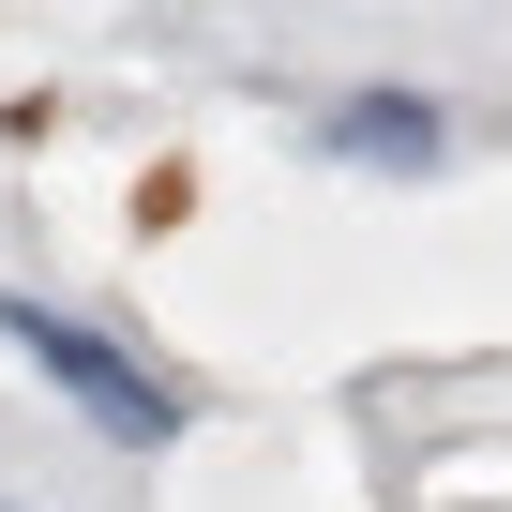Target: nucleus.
Segmentation results:
<instances>
[{
	"mask_svg": "<svg viewBox=\"0 0 512 512\" xmlns=\"http://www.w3.org/2000/svg\"><path fill=\"white\" fill-rule=\"evenodd\" d=\"M0 347H16L91 437H121V452H166V437H181V392H166L136 347H106L91 317H61V302H0Z\"/></svg>",
	"mask_w": 512,
	"mask_h": 512,
	"instance_id": "obj_1",
	"label": "nucleus"
},
{
	"mask_svg": "<svg viewBox=\"0 0 512 512\" xmlns=\"http://www.w3.org/2000/svg\"><path fill=\"white\" fill-rule=\"evenodd\" d=\"M317 151H332V166H437L452 121H437L422 91H347V106L317 121Z\"/></svg>",
	"mask_w": 512,
	"mask_h": 512,
	"instance_id": "obj_2",
	"label": "nucleus"
}]
</instances>
